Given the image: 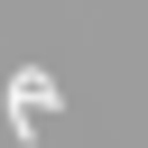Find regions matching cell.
I'll return each mask as SVG.
<instances>
[{"mask_svg":"<svg viewBox=\"0 0 148 148\" xmlns=\"http://www.w3.org/2000/svg\"><path fill=\"white\" fill-rule=\"evenodd\" d=\"M9 111H18V139H28L37 111H46V74H18V83H9Z\"/></svg>","mask_w":148,"mask_h":148,"instance_id":"6da1fadb","label":"cell"}]
</instances>
